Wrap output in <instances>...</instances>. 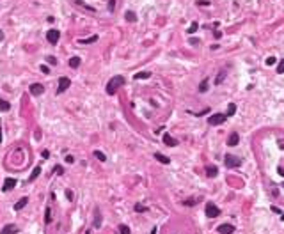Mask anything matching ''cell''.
I'll list each match as a JSON object with an SVG mask.
<instances>
[{
  "label": "cell",
  "mask_w": 284,
  "mask_h": 234,
  "mask_svg": "<svg viewBox=\"0 0 284 234\" xmlns=\"http://www.w3.org/2000/svg\"><path fill=\"white\" fill-rule=\"evenodd\" d=\"M124 85V76H121V75H115L108 80V83H107V94H110L114 96L115 92H117V89L119 87H123Z\"/></svg>",
  "instance_id": "obj_1"
},
{
  "label": "cell",
  "mask_w": 284,
  "mask_h": 234,
  "mask_svg": "<svg viewBox=\"0 0 284 234\" xmlns=\"http://www.w3.org/2000/svg\"><path fill=\"white\" fill-rule=\"evenodd\" d=\"M224 163H226L227 169H236V167L242 165V160L236 158V156H233V154H227L226 158H224Z\"/></svg>",
  "instance_id": "obj_2"
},
{
  "label": "cell",
  "mask_w": 284,
  "mask_h": 234,
  "mask_svg": "<svg viewBox=\"0 0 284 234\" xmlns=\"http://www.w3.org/2000/svg\"><path fill=\"white\" fill-rule=\"evenodd\" d=\"M59 38H60V30H57V28H50V30H46V41H48L50 44H57Z\"/></svg>",
  "instance_id": "obj_3"
},
{
  "label": "cell",
  "mask_w": 284,
  "mask_h": 234,
  "mask_svg": "<svg viewBox=\"0 0 284 234\" xmlns=\"http://www.w3.org/2000/svg\"><path fill=\"white\" fill-rule=\"evenodd\" d=\"M226 119H227L226 114H213V116L208 119V124L209 126H218V124H222Z\"/></svg>",
  "instance_id": "obj_4"
},
{
  "label": "cell",
  "mask_w": 284,
  "mask_h": 234,
  "mask_svg": "<svg viewBox=\"0 0 284 234\" xmlns=\"http://www.w3.org/2000/svg\"><path fill=\"white\" fill-rule=\"evenodd\" d=\"M204 211H206V214H208L209 218H217V216L220 214V209H218V206H215L213 202H208V204H206Z\"/></svg>",
  "instance_id": "obj_5"
},
{
  "label": "cell",
  "mask_w": 284,
  "mask_h": 234,
  "mask_svg": "<svg viewBox=\"0 0 284 234\" xmlns=\"http://www.w3.org/2000/svg\"><path fill=\"white\" fill-rule=\"evenodd\" d=\"M69 85H71V80H69V78H66V76H62L60 80H59V89H57V94L64 92Z\"/></svg>",
  "instance_id": "obj_6"
},
{
  "label": "cell",
  "mask_w": 284,
  "mask_h": 234,
  "mask_svg": "<svg viewBox=\"0 0 284 234\" xmlns=\"http://www.w3.org/2000/svg\"><path fill=\"white\" fill-rule=\"evenodd\" d=\"M18 225H14V224H7V225H4V229L0 231V234H18Z\"/></svg>",
  "instance_id": "obj_7"
},
{
  "label": "cell",
  "mask_w": 284,
  "mask_h": 234,
  "mask_svg": "<svg viewBox=\"0 0 284 234\" xmlns=\"http://www.w3.org/2000/svg\"><path fill=\"white\" fill-rule=\"evenodd\" d=\"M16 186V179L14 177H7L5 181H4V186H2V192H9V190H13Z\"/></svg>",
  "instance_id": "obj_8"
},
{
  "label": "cell",
  "mask_w": 284,
  "mask_h": 234,
  "mask_svg": "<svg viewBox=\"0 0 284 234\" xmlns=\"http://www.w3.org/2000/svg\"><path fill=\"white\" fill-rule=\"evenodd\" d=\"M43 92H44V87H43L41 83H32V85H30V94H32V96H41Z\"/></svg>",
  "instance_id": "obj_9"
},
{
  "label": "cell",
  "mask_w": 284,
  "mask_h": 234,
  "mask_svg": "<svg viewBox=\"0 0 284 234\" xmlns=\"http://www.w3.org/2000/svg\"><path fill=\"white\" fill-rule=\"evenodd\" d=\"M234 232V227L231 224H222L218 225V234H233Z\"/></svg>",
  "instance_id": "obj_10"
},
{
  "label": "cell",
  "mask_w": 284,
  "mask_h": 234,
  "mask_svg": "<svg viewBox=\"0 0 284 234\" xmlns=\"http://www.w3.org/2000/svg\"><path fill=\"white\" fill-rule=\"evenodd\" d=\"M163 144H167L169 147H174V146H178V140H176V138H172L169 133H165V135H163Z\"/></svg>",
  "instance_id": "obj_11"
},
{
  "label": "cell",
  "mask_w": 284,
  "mask_h": 234,
  "mask_svg": "<svg viewBox=\"0 0 284 234\" xmlns=\"http://www.w3.org/2000/svg\"><path fill=\"white\" fill-rule=\"evenodd\" d=\"M238 142H240V136H238L236 131H233V133L229 135V138H227V146H236Z\"/></svg>",
  "instance_id": "obj_12"
},
{
  "label": "cell",
  "mask_w": 284,
  "mask_h": 234,
  "mask_svg": "<svg viewBox=\"0 0 284 234\" xmlns=\"http://www.w3.org/2000/svg\"><path fill=\"white\" fill-rule=\"evenodd\" d=\"M27 202H29V199H27V197L20 199V202H16V204H14V211H20V209H23V208L27 206Z\"/></svg>",
  "instance_id": "obj_13"
},
{
  "label": "cell",
  "mask_w": 284,
  "mask_h": 234,
  "mask_svg": "<svg viewBox=\"0 0 284 234\" xmlns=\"http://www.w3.org/2000/svg\"><path fill=\"white\" fill-rule=\"evenodd\" d=\"M99 225H101V214H99V208H96L94 209V227L99 229Z\"/></svg>",
  "instance_id": "obj_14"
},
{
  "label": "cell",
  "mask_w": 284,
  "mask_h": 234,
  "mask_svg": "<svg viewBox=\"0 0 284 234\" xmlns=\"http://www.w3.org/2000/svg\"><path fill=\"white\" fill-rule=\"evenodd\" d=\"M206 174H208L209 177H215V176L218 174V169L213 167V165H209V167H206Z\"/></svg>",
  "instance_id": "obj_15"
},
{
  "label": "cell",
  "mask_w": 284,
  "mask_h": 234,
  "mask_svg": "<svg viewBox=\"0 0 284 234\" xmlns=\"http://www.w3.org/2000/svg\"><path fill=\"white\" fill-rule=\"evenodd\" d=\"M149 76H151L149 71H140V73L135 75V80H146V78H149Z\"/></svg>",
  "instance_id": "obj_16"
},
{
  "label": "cell",
  "mask_w": 284,
  "mask_h": 234,
  "mask_svg": "<svg viewBox=\"0 0 284 234\" xmlns=\"http://www.w3.org/2000/svg\"><path fill=\"white\" fill-rule=\"evenodd\" d=\"M39 174H41V167H36V169H34V172H32L30 177H29V181H30V183H32V181H36Z\"/></svg>",
  "instance_id": "obj_17"
},
{
  "label": "cell",
  "mask_w": 284,
  "mask_h": 234,
  "mask_svg": "<svg viewBox=\"0 0 284 234\" xmlns=\"http://www.w3.org/2000/svg\"><path fill=\"white\" fill-rule=\"evenodd\" d=\"M154 158H156L158 161H162V163H165V165H167V163H169V161H170V160H169V158H167V156L160 154V153H154Z\"/></svg>",
  "instance_id": "obj_18"
},
{
  "label": "cell",
  "mask_w": 284,
  "mask_h": 234,
  "mask_svg": "<svg viewBox=\"0 0 284 234\" xmlns=\"http://www.w3.org/2000/svg\"><path fill=\"white\" fill-rule=\"evenodd\" d=\"M96 41H98V36H93V38H89V39H78L80 44H89V43H96Z\"/></svg>",
  "instance_id": "obj_19"
},
{
  "label": "cell",
  "mask_w": 284,
  "mask_h": 234,
  "mask_svg": "<svg viewBox=\"0 0 284 234\" xmlns=\"http://www.w3.org/2000/svg\"><path fill=\"white\" fill-rule=\"evenodd\" d=\"M234 112H236V105H234V103H229L226 116H227V117H229V116H234Z\"/></svg>",
  "instance_id": "obj_20"
},
{
  "label": "cell",
  "mask_w": 284,
  "mask_h": 234,
  "mask_svg": "<svg viewBox=\"0 0 284 234\" xmlns=\"http://www.w3.org/2000/svg\"><path fill=\"white\" fill-rule=\"evenodd\" d=\"M11 108V105H9V101H5V99H0V110H9Z\"/></svg>",
  "instance_id": "obj_21"
},
{
  "label": "cell",
  "mask_w": 284,
  "mask_h": 234,
  "mask_svg": "<svg viewBox=\"0 0 284 234\" xmlns=\"http://www.w3.org/2000/svg\"><path fill=\"white\" fill-rule=\"evenodd\" d=\"M69 66H71V68H78V66H80V57L69 58Z\"/></svg>",
  "instance_id": "obj_22"
},
{
  "label": "cell",
  "mask_w": 284,
  "mask_h": 234,
  "mask_svg": "<svg viewBox=\"0 0 284 234\" xmlns=\"http://www.w3.org/2000/svg\"><path fill=\"white\" fill-rule=\"evenodd\" d=\"M206 91H208V80H203L199 85V92H206Z\"/></svg>",
  "instance_id": "obj_23"
},
{
  "label": "cell",
  "mask_w": 284,
  "mask_h": 234,
  "mask_svg": "<svg viewBox=\"0 0 284 234\" xmlns=\"http://www.w3.org/2000/svg\"><path fill=\"white\" fill-rule=\"evenodd\" d=\"M119 232H121V234H132L128 225H119Z\"/></svg>",
  "instance_id": "obj_24"
},
{
  "label": "cell",
  "mask_w": 284,
  "mask_h": 234,
  "mask_svg": "<svg viewBox=\"0 0 284 234\" xmlns=\"http://www.w3.org/2000/svg\"><path fill=\"white\" fill-rule=\"evenodd\" d=\"M94 156L98 158V160H99V161H105V160H107V156L103 154L101 151H94Z\"/></svg>",
  "instance_id": "obj_25"
},
{
  "label": "cell",
  "mask_w": 284,
  "mask_h": 234,
  "mask_svg": "<svg viewBox=\"0 0 284 234\" xmlns=\"http://www.w3.org/2000/svg\"><path fill=\"white\" fill-rule=\"evenodd\" d=\"M44 222L50 224L52 222V213H50V208H46V213H44Z\"/></svg>",
  "instance_id": "obj_26"
},
{
  "label": "cell",
  "mask_w": 284,
  "mask_h": 234,
  "mask_svg": "<svg viewBox=\"0 0 284 234\" xmlns=\"http://www.w3.org/2000/svg\"><path fill=\"white\" fill-rule=\"evenodd\" d=\"M126 20H128V21H137V16H135V13L128 11V13H126Z\"/></svg>",
  "instance_id": "obj_27"
},
{
  "label": "cell",
  "mask_w": 284,
  "mask_h": 234,
  "mask_svg": "<svg viewBox=\"0 0 284 234\" xmlns=\"http://www.w3.org/2000/svg\"><path fill=\"white\" fill-rule=\"evenodd\" d=\"M277 73H279V75L284 73V58H281V62L277 64Z\"/></svg>",
  "instance_id": "obj_28"
},
{
  "label": "cell",
  "mask_w": 284,
  "mask_h": 234,
  "mask_svg": "<svg viewBox=\"0 0 284 234\" xmlns=\"http://www.w3.org/2000/svg\"><path fill=\"white\" fill-rule=\"evenodd\" d=\"M135 211L144 213V211H146V206H142V204H135Z\"/></svg>",
  "instance_id": "obj_29"
},
{
  "label": "cell",
  "mask_w": 284,
  "mask_h": 234,
  "mask_svg": "<svg viewBox=\"0 0 284 234\" xmlns=\"http://www.w3.org/2000/svg\"><path fill=\"white\" fill-rule=\"evenodd\" d=\"M197 28H199V25H197V23H192V25L188 27V32H190V34H194Z\"/></svg>",
  "instance_id": "obj_30"
},
{
  "label": "cell",
  "mask_w": 284,
  "mask_h": 234,
  "mask_svg": "<svg viewBox=\"0 0 284 234\" xmlns=\"http://www.w3.org/2000/svg\"><path fill=\"white\" fill-rule=\"evenodd\" d=\"M224 76H226V75H224V73H220V75L217 76V80H215V83H217V85H218V83H222V80H224Z\"/></svg>",
  "instance_id": "obj_31"
},
{
  "label": "cell",
  "mask_w": 284,
  "mask_h": 234,
  "mask_svg": "<svg viewBox=\"0 0 284 234\" xmlns=\"http://www.w3.org/2000/svg\"><path fill=\"white\" fill-rule=\"evenodd\" d=\"M266 64H268V66L275 64V57H268V58H266Z\"/></svg>",
  "instance_id": "obj_32"
},
{
  "label": "cell",
  "mask_w": 284,
  "mask_h": 234,
  "mask_svg": "<svg viewBox=\"0 0 284 234\" xmlns=\"http://www.w3.org/2000/svg\"><path fill=\"white\" fill-rule=\"evenodd\" d=\"M41 71H43L44 75H48V73H50V68H48V66H41Z\"/></svg>",
  "instance_id": "obj_33"
},
{
  "label": "cell",
  "mask_w": 284,
  "mask_h": 234,
  "mask_svg": "<svg viewBox=\"0 0 284 234\" xmlns=\"http://www.w3.org/2000/svg\"><path fill=\"white\" fill-rule=\"evenodd\" d=\"M66 197L71 200V199H73V192H71V190H66Z\"/></svg>",
  "instance_id": "obj_34"
},
{
  "label": "cell",
  "mask_w": 284,
  "mask_h": 234,
  "mask_svg": "<svg viewBox=\"0 0 284 234\" xmlns=\"http://www.w3.org/2000/svg\"><path fill=\"white\" fill-rule=\"evenodd\" d=\"M55 172H57V174H62V172H64V169H62V167H59V165H57V167H55Z\"/></svg>",
  "instance_id": "obj_35"
},
{
  "label": "cell",
  "mask_w": 284,
  "mask_h": 234,
  "mask_svg": "<svg viewBox=\"0 0 284 234\" xmlns=\"http://www.w3.org/2000/svg\"><path fill=\"white\" fill-rule=\"evenodd\" d=\"M66 161H68V163H73V161H75V158H73V156H66Z\"/></svg>",
  "instance_id": "obj_36"
},
{
  "label": "cell",
  "mask_w": 284,
  "mask_h": 234,
  "mask_svg": "<svg viewBox=\"0 0 284 234\" xmlns=\"http://www.w3.org/2000/svg\"><path fill=\"white\" fill-rule=\"evenodd\" d=\"M48 62H50V64H57V58L55 57H48Z\"/></svg>",
  "instance_id": "obj_37"
},
{
  "label": "cell",
  "mask_w": 284,
  "mask_h": 234,
  "mask_svg": "<svg viewBox=\"0 0 284 234\" xmlns=\"http://www.w3.org/2000/svg\"><path fill=\"white\" fill-rule=\"evenodd\" d=\"M114 5H115V0H110V4H108V7H110V11H114Z\"/></svg>",
  "instance_id": "obj_38"
},
{
  "label": "cell",
  "mask_w": 284,
  "mask_h": 234,
  "mask_svg": "<svg viewBox=\"0 0 284 234\" xmlns=\"http://www.w3.org/2000/svg\"><path fill=\"white\" fill-rule=\"evenodd\" d=\"M41 154H43V158H48V156H50V153H48V151H46V149H44V151H43V153H41Z\"/></svg>",
  "instance_id": "obj_39"
},
{
  "label": "cell",
  "mask_w": 284,
  "mask_h": 234,
  "mask_svg": "<svg viewBox=\"0 0 284 234\" xmlns=\"http://www.w3.org/2000/svg\"><path fill=\"white\" fill-rule=\"evenodd\" d=\"M272 211H273V213H281V211H279V208H277V206H272Z\"/></svg>",
  "instance_id": "obj_40"
},
{
  "label": "cell",
  "mask_w": 284,
  "mask_h": 234,
  "mask_svg": "<svg viewBox=\"0 0 284 234\" xmlns=\"http://www.w3.org/2000/svg\"><path fill=\"white\" fill-rule=\"evenodd\" d=\"M277 172H279L281 176H284V169H277Z\"/></svg>",
  "instance_id": "obj_41"
},
{
  "label": "cell",
  "mask_w": 284,
  "mask_h": 234,
  "mask_svg": "<svg viewBox=\"0 0 284 234\" xmlns=\"http://www.w3.org/2000/svg\"><path fill=\"white\" fill-rule=\"evenodd\" d=\"M4 39V30H0V41Z\"/></svg>",
  "instance_id": "obj_42"
},
{
  "label": "cell",
  "mask_w": 284,
  "mask_h": 234,
  "mask_svg": "<svg viewBox=\"0 0 284 234\" xmlns=\"http://www.w3.org/2000/svg\"><path fill=\"white\" fill-rule=\"evenodd\" d=\"M0 144H2V128H0Z\"/></svg>",
  "instance_id": "obj_43"
},
{
  "label": "cell",
  "mask_w": 284,
  "mask_h": 234,
  "mask_svg": "<svg viewBox=\"0 0 284 234\" xmlns=\"http://www.w3.org/2000/svg\"><path fill=\"white\" fill-rule=\"evenodd\" d=\"M85 234H91V232H89V231H87V232H85Z\"/></svg>",
  "instance_id": "obj_44"
}]
</instances>
